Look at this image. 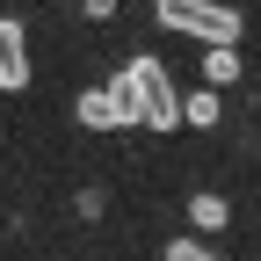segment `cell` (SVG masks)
<instances>
[{
  "mask_svg": "<svg viewBox=\"0 0 261 261\" xmlns=\"http://www.w3.org/2000/svg\"><path fill=\"white\" fill-rule=\"evenodd\" d=\"M152 8L189 44H240V8H218V0H152Z\"/></svg>",
  "mask_w": 261,
  "mask_h": 261,
  "instance_id": "obj_1",
  "label": "cell"
},
{
  "mask_svg": "<svg viewBox=\"0 0 261 261\" xmlns=\"http://www.w3.org/2000/svg\"><path fill=\"white\" fill-rule=\"evenodd\" d=\"M123 80H130V102H138V123L145 130H174L181 123V94H174V80H167L160 58H130Z\"/></svg>",
  "mask_w": 261,
  "mask_h": 261,
  "instance_id": "obj_2",
  "label": "cell"
},
{
  "mask_svg": "<svg viewBox=\"0 0 261 261\" xmlns=\"http://www.w3.org/2000/svg\"><path fill=\"white\" fill-rule=\"evenodd\" d=\"M73 116H80L87 130H123V123H138V102H130V80L116 73V80H102V87H87L80 102H73Z\"/></svg>",
  "mask_w": 261,
  "mask_h": 261,
  "instance_id": "obj_3",
  "label": "cell"
},
{
  "mask_svg": "<svg viewBox=\"0 0 261 261\" xmlns=\"http://www.w3.org/2000/svg\"><path fill=\"white\" fill-rule=\"evenodd\" d=\"M0 87H29V44H22V22L0 15Z\"/></svg>",
  "mask_w": 261,
  "mask_h": 261,
  "instance_id": "obj_4",
  "label": "cell"
},
{
  "mask_svg": "<svg viewBox=\"0 0 261 261\" xmlns=\"http://www.w3.org/2000/svg\"><path fill=\"white\" fill-rule=\"evenodd\" d=\"M189 218H196V232H225V225H232V203H225V196H189Z\"/></svg>",
  "mask_w": 261,
  "mask_h": 261,
  "instance_id": "obj_5",
  "label": "cell"
},
{
  "mask_svg": "<svg viewBox=\"0 0 261 261\" xmlns=\"http://www.w3.org/2000/svg\"><path fill=\"white\" fill-rule=\"evenodd\" d=\"M225 116V102H218V87H196V94H181V123H196V130H211Z\"/></svg>",
  "mask_w": 261,
  "mask_h": 261,
  "instance_id": "obj_6",
  "label": "cell"
},
{
  "mask_svg": "<svg viewBox=\"0 0 261 261\" xmlns=\"http://www.w3.org/2000/svg\"><path fill=\"white\" fill-rule=\"evenodd\" d=\"M203 80H211V87L240 80V44H211V51H203Z\"/></svg>",
  "mask_w": 261,
  "mask_h": 261,
  "instance_id": "obj_7",
  "label": "cell"
},
{
  "mask_svg": "<svg viewBox=\"0 0 261 261\" xmlns=\"http://www.w3.org/2000/svg\"><path fill=\"white\" fill-rule=\"evenodd\" d=\"M167 261H218L203 240H167Z\"/></svg>",
  "mask_w": 261,
  "mask_h": 261,
  "instance_id": "obj_8",
  "label": "cell"
},
{
  "mask_svg": "<svg viewBox=\"0 0 261 261\" xmlns=\"http://www.w3.org/2000/svg\"><path fill=\"white\" fill-rule=\"evenodd\" d=\"M80 8H87L94 22H109V15H116V0H80Z\"/></svg>",
  "mask_w": 261,
  "mask_h": 261,
  "instance_id": "obj_9",
  "label": "cell"
},
{
  "mask_svg": "<svg viewBox=\"0 0 261 261\" xmlns=\"http://www.w3.org/2000/svg\"><path fill=\"white\" fill-rule=\"evenodd\" d=\"M0 94H8V87H0Z\"/></svg>",
  "mask_w": 261,
  "mask_h": 261,
  "instance_id": "obj_10",
  "label": "cell"
}]
</instances>
